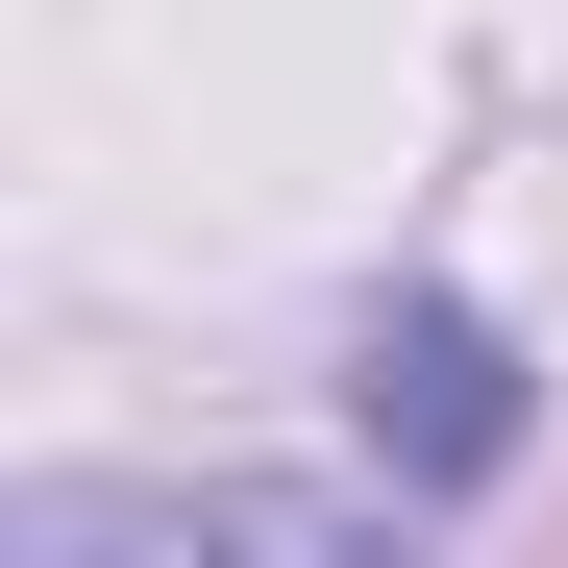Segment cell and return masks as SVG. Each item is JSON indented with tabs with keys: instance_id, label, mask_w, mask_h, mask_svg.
<instances>
[{
	"instance_id": "6da1fadb",
	"label": "cell",
	"mask_w": 568,
	"mask_h": 568,
	"mask_svg": "<svg viewBox=\"0 0 568 568\" xmlns=\"http://www.w3.org/2000/svg\"><path fill=\"white\" fill-rule=\"evenodd\" d=\"M371 495H272V469H50L0 495V568H371Z\"/></svg>"
},
{
	"instance_id": "7a4b0ae2",
	"label": "cell",
	"mask_w": 568,
	"mask_h": 568,
	"mask_svg": "<svg viewBox=\"0 0 568 568\" xmlns=\"http://www.w3.org/2000/svg\"><path fill=\"white\" fill-rule=\"evenodd\" d=\"M346 396H371V445H396V495H495V469H519V346L469 297H371Z\"/></svg>"
}]
</instances>
